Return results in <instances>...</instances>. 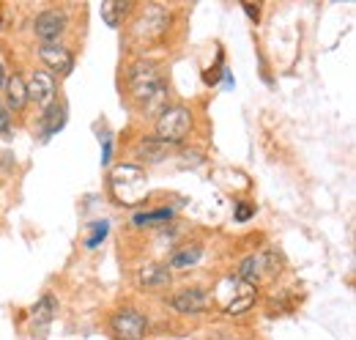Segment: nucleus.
Returning <instances> with one entry per match:
<instances>
[{
	"label": "nucleus",
	"instance_id": "0eeeda50",
	"mask_svg": "<svg viewBox=\"0 0 356 340\" xmlns=\"http://www.w3.org/2000/svg\"><path fill=\"white\" fill-rule=\"evenodd\" d=\"M39 58L44 66H49V72H58V75H69L74 69V55L63 44H42Z\"/></svg>",
	"mask_w": 356,
	"mask_h": 340
},
{
	"label": "nucleus",
	"instance_id": "9b49d317",
	"mask_svg": "<svg viewBox=\"0 0 356 340\" xmlns=\"http://www.w3.org/2000/svg\"><path fill=\"white\" fill-rule=\"evenodd\" d=\"M28 99H33L36 105H52L55 99V77L49 72H33L31 83H28Z\"/></svg>",
	"mask_w": 356,
	"mask_h": 340
},
{
	"label": "nucleus",
	"instance_id": "412c9836",
	"mask_svg": "<svg viewBox=\"0 0 356 340\" xmlns=\"http://www.w3.org/2000/svg\"><path fill=\"white\" fill-rule=\"evenodd\" d=\"M0 134H3V137L11 134V113H8L6 105H0Z\"/></svg>",
	"mask_w": 356,
	"mask_h": 340
},
{
	"label": "nucleus",
	"instance_id": "ddd939ff",
	"mask_svg": "<svg viewBox=\"0 0 356 340\" xmlns=\"http://www.w3.org/2000/svg\"><path fill=\"white\" fill-rule=\"evenodd\" d=\"M129 11H132V3H124V0H107V3H102V17H104V22L110 28H118Z\"/></svg>",
	"mask_w": 356,
	"mask_h": 340
},
{
	"label": "nucleus",
	"instance_id": "f8f14e48",
	"mask_svg": "<svg viewBox=\"0 0 356 340\" xmlns=\"http://www.w3.org/2000/svg\"><path fill=\"white\" fill-rule=\"evenodd\" d=\"M6 102L11 110H22L28 105V85L19 75H11L6 80Z\"/></svg>",
	"mask_w": 356,
	"mask_h": 340
},
{
	"label": "nucleus",
	"instance_id": "39448f33",
	"mask_svg": "<svg viewBox=\"0 0 356 340\" xmlns=\"http://www.w3.org/2000/svg\"><path fill=\"white\" fill-rule=\"evenodd\" d=\"M33 31L36 36L44 44H55L58 36L66 31V14L58 11V8H49V11H42L36 20H33Z\"/></svg>",
	"mask_w": 356,
	"mask_h": 340
},
{
	"label": "nucleus",
	"instance_id": "9d476101",
	"mask_svg": "<svg viewBox=\"0 0 356 340\" xmlns=\"http://www.w3.org/2000/svg\"><path fill=\"white\" fill-rule=\"evenodd\" d=\"M170 280L173 277H170V269L165 263H148L137 272V286L143 291H162L170 286Z\"/></svg>",
	"mask_w": 356,
	"mask_h": 340
},
{
	"label": "nucleus",
	"instance_id": "423d86ee",
	"mask_svg": "<svg viewBox=\"0 0 356 340\" xmlns=\"http://www.w3.org/2000/svg\"><path fill=\"white\" fill-rule=\"evenodd\" d=\"M168 25H170V14L159 6H151V8H145L143 20L137 22V36L140 39H159L168 31Z\"/></svg>",
	"mask_w": 356,
	"mask_h": 340
},
{
	"label": "nucleus",
	"instance_id": "f3484780",
	"mask_svg": "<svg viewBox=\"0 0 356 340\" xmlns=\"http://www.w3.org/2000/svg\"><path fill=\"white\" fill-rule=\"evenodd\" d=\"M55 307H58V302H55V297H42L39 302H36V307H33V324L36 327H47L52 318H55Z\"/></svg>",
	"mask_w": 356,
	"mask_h": 340
},
{
	"label": "nucleus",
	"instance_id": "f257e3e1",
	"mask_svg": "<svg viewBox=\"0 0 356 340\" xmlns=\"http://www.w3.org/2000/svg\"><path fill=\"white\" fill-rule=\"evenodd\" d=\"M129 91H132L134 102H140L145 107V113L165 110L168 88L154 63H134L129 69Z\"/></svg>",
	"mask_w": 356,
	"mask_h": 340
},
{
	"label": "nucleus",
	"instance_id": "1a4fd4ad",
	"mask_svg": "<svg viewBox=\"0 0 356 340\" xmlns=\"http://www.w3.org/2000/svg\"><path fill=\"white\" fill-rule=\"evenodd\" d=\"M176 146L159 140V137H143L137 146H134V154L145 162V165H156V162H165L170 154H173Z\"/></svg>",
	"mask_w": 356,
	"mask_h": 340
},
{
	"label": "nucleus",
	"instance_id": "6e6552de",
	"mask_svg": "<svg viewBox=\"0 0 356 340\" xmlns=\"http://www.w3.org/2000/svg\"><path fill=\"white\" fill-rule=\"evenodd\" d=\"M211 294L206 291V288H186V291H178L176 297L170 299V304H173V310L178 313H203V310H209V304H211Z\"/></svg>",
	"mask_w": 356,
	"mask_h": 340
},
{
	"label": "nucleus",
	"instance_id": "2eb2a0df",
	"mask_svg": "<svg viewBox=\"0 0 356 340\" xmlns=\"http://www.w3.org/2000/svg\"><path fill=\"white\" fill-rule=\"evenodd\" d=\"M261 275H264V258H261V255L244 258V261L238 263V272H236V277H238L241 283H255Z\"/></svg>",
	"mask_w": 356,
	"mask_h": 340
},
{
	"label": "nucleus",
	"instance_id": "aec40b11",
	"mask_svg": "<svg viewBox=\"0 0 356 340\" xmlns=\"http://www.w3.org/2000/svg\"><path fill=\"white\" fill-rule=\"evenodd\" d=\"M107 228H110V225H107L104 219H102V222H93V225H90V236H88V242H86V245H88V247L102 245V239L107 236Z\"/></svg>",
	"mask_w": 356,
	"mask_h": 340
},
{
	"label": "nucleus",
	"instance_id": "6ab92c4d",
	"mask_svg": "<svg viewBox=\"0 0 356 340\" xmlns=\"http://www.w3.org/2000/svg\"><path fill=\"white\" fill-rule=\"evenodd\" d=\"M252 302H255V291H252V288H247L241 297H238V294H236V288H233V299L225 304V310H227L230 316H233V313H244V310H247Z\"/></svg>",
	"mask_w": 356,
	"mask_h": 340
},
{
	"label": "nucleus",
	"instance_id": "20e7f679",
	"mask_svg": "<svg viewBox=\"0 0 356 340\" xmlns=\"http://www.w3.org/2000/svg\"><path fill=\"white\" fill-rule=\"evenodd\" d=\"M110 330H113V335L118 340H143L145 332H148V321H145L137 310L124 307V310H118V313L113 316Z\"/></svg>",
	"mask_w": 356,
	"mask_h": 340
},
{
	"label": "nucleus",
	"instance_id": "5701e85b",
	"mask_svg": "<svg viewBox=\"0 0 356 340\" xmlns=\"http://www.w3.org/2000/svg\"><path fill=\"white\" fill-rule=\"evenodd\" d=\"M244 11H247V17H250V20H258V14H261V11H258V6H250V3H244Z\"/></svg>",
	"mask_w": 356,
	"mask_h": 340
},
{
	"label": "nucleus",
	"instance_id": "4468645a",
	"mask_svg": "<svg viewBox=\"0 0 356 340\" xmlns=\"http://www.w3.org/2000/svg\"><path fill=\"white\" fill-rule=\"evenodd\" d=\"M66 124V107L63 105H47L44 113H42V127H44V134H55V132H60Z\"/></svg>",
	"mask_w": 356,
	"mask_h": 340
},
{
	"label": "nucleus",
	"instance_id": "dca6fc26",
	"mask_svg": "<svg viewBox=\"0 0 356 340\" xmlns=\"http://www.w3.org/2000/svg\"><path fill=\"white\" fill-rule=\"evenodd\" d=\"M200 258H203V247H200V245H186V247H181V250L173 253L170 266H173V269H189V266H195Z\"/></svg>",
	"mask_w": 356,
	"mask_h": 340
},
{
	"label": "nucleus",
	"instance_id": "7ed1b4c3",
	"mask_svg": "<svg viewBox=\"0 0 356 340\" xmlns=\"http://www.w3.org/2000/svg\"><path fill=\"white\" fill-rule=\"evenodd\" d=\"M189 132H192V113L184 105H176V107L162 110V116L156 118V134L154 137H159L170 146H178V143L186 140Z\"/></svg>",
	"mask_w": 356,
	"mask_h": 340
},
{
	"label": "nucleus",
	"instance_id": "a211bd4d",
	"mask_svg": "<svg viewBox=\"0 0 356 340\" xmlns=\"http://www.w3.org/2000/svg\"><path fill=\"white\" fill-rule=\"evenodd\" d=\"M173 219V209H154V212H140L134 214V225H165Z\"/></svg>",
	"mask_w": 356,
	"mask_h": 340
},
{
	"label": "nucleus",
	"instance_id": "4be33fe9",
	"mask_svg": "<svg viewBox=\"0 0 356 340\" xmlns=\"http://www.w3.org/2000/svg\"><path fill=\"white\" fill-rule=\"evenodd\" d=\"M250 217H252V209H250V206H244V203L236 206V219H238V222H247Z\"/></svg>",
	"mask_w": 356,
	"mask_h": 340
},
{
	"label": "nucleus",
	"instance_id": "f03ea898",
	"mask_svg": "<svg viewBox=\"0 0 356 340\" xmlns=\"http://www.w3.org/2000/svg\"><path fill=\"white\" fill-rule=\"evenodd\" d=\"M110 192L118 203L137 206L148 192V176L140 165H115L110 173Z\"/></svg>",
	"mask_w": 356,
	"mask_h": 340
},
{
	"label": "nucleus",
	"instance_id": "b1692460",
	"mask_svg": "<svg viewBox=\"0 0 356 340\" xmlns=\"http://www.w3.org/2000/svg\"><path fill=\"white\" fill-rule=\"evenodd\" d=\"M3 83H6V77H3V66H0V88H3Z\"/></svg>",
	"mask_w": 356,
	"mask_h": 340
}]
</instances>
